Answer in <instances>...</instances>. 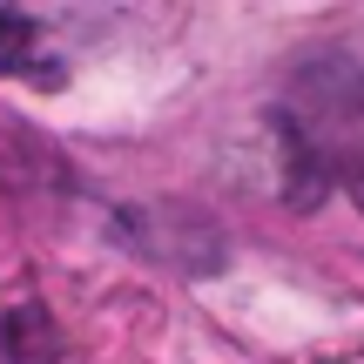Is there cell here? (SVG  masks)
<instances>
[{
    "mask_svg": "<svg viewBox=\"0 0 364 364\" xmlns=\"http://www.w3.org/2000/svg\"><path fill=\"white\" fill-rule=\"evenodd\" d=\"M284 135L304 169H317L351 203H364V68L358 61L331 54V61L304 68L284 102Z\"/></svg>",
    "mask_w": 364,
    "mask_h": 364,
    "instance_id": "1",
    "label": "cell"
},
{
    "mask_svg": "<svg viewBox=\"0 0 364 364\" xmlns=\"http://www.w3.org/2000/svg\"><path fill=\"white\" fill-rule=\"evenodd\" d=\"M48 41H41V21L34 14H14L0 7V75H27V81H54V68L41 61Z\"/></svg>",
    "mask_w": 364,
    "mask_h": 364,
    "instance_id": "2",
    "label": "cell"
}]
</instances>
